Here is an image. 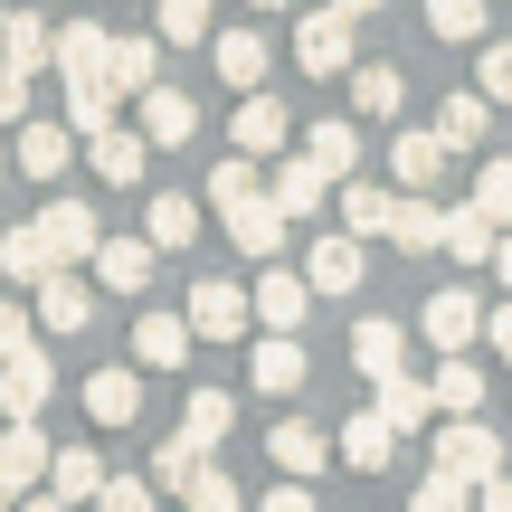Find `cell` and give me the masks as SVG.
<instances>
[{
	"label": "cell",
	"mask_w": 512,
	"mask_h": 512,
	"mask_svg": "<svg viewBox=\"0 0 512 512\" xmlns=\"http://www.w3.org/2000/svg\"><path fill=\"white\" fill-rule=\"evenodd\" d=\"M351 29H361V19H351L342 0L304 10V19H294V67H304V76H351Z\"/></svg>",
	"instance_id": "1"
},
{
	"label": "cell",
	"mask_w": 512,
	"mask_h": 512,
	"mask_svg": "<svg viewBox=\"0 0 512 512\" xmlns=\"http://www.w3.org/2000/svg\"><path fill=\"white\" fill-rule=\"evenodd\" d=\"M219 219H228V238H238V256H285V209H275V190L256 181V190H238V200H219Z\"/></svg>",
	"instance_id": "2"
},
{
	"label": "cell",
	"mask_w": 512,
	"mask_h": 512,
	"mask_svg": "<svg viewBox=\"0 0 512 512\" xmlns=\"http://www.w3.org/2000/svg\"><path fill=\"white\" fill-rule=\"evenodd\" d=\"M256 332H304V313H313V275L304 266H256Z\"/></svg>",
	"instance_id": "3"
},
{
	"label": "cell",
	"mask_w": 512,
	"mask_h": 512,
	"mask_svg": "<svg viewBox=\"0 0 512 512\" xmlns=\"http://www.w3.org/2000/svg\"><path fill=\"white\" fill-rule=\"evenodd\" d=\"M247 323H256L247 285H228V275H200V285H190V332H200V342H247Z\"/></svg>",
	"instance_id": "4"
},
{
	"label": "cell",
	"mask_w": 512,
	"mask_h": 512,
	"mask_svg": "<svg viewBox=\"0 0 512 512\" xmlns=\"http://www.w3.org/2000/svg\"><path fill=\"white\" fill-rule=\"evenodd\" d=\"M437 465H456L465 484H484V475H503V437L475 418V408H465V418H446V427H437Z\"/></svg>",
	"instance_id": "5"
},
{
	"label": "cell",
	"mask_w": 512,
	"mask_h": 512,
	"mask_svg": "<svg viewBox=\"0 0 512 512\" xmlns=\"http://www.w3.org/2000/svg\"><path fill=\"white\" fill-rule=\"evenodd\" d=\"M67 152H76V124H38V114L10 124V171H29V181H57Z\"/></svg>",
	"instance_id": "6"
},
{
	"label": "cell",
	"mask_w": 512,
	"mask_h": 512,
	"mask_svg": "<svg viewBox=\"0 0 512 512\" xmlns=\"http://www.w3.org/2000/svg\"><path fill=\"white\" fill-rule=\"evenodd\" d=\"M86 162H95V181H105V190H133V181H143V162H152V133L143 124H105V133H86Z\"/></svg>",
	"instance_id": "7"
},
{
	"label": "cell",
	"mask_w": 512,
	"mask_h": 512,
	"mask_svg": "<svg viewBox=\"0 0 512 512\" xmlns=\"http://www.w3.org/2000/svg\"><path fill=\"white\" fill-rule=\"evenodd\" d=\"M304 342H294V332H256L247 342V380L266 389V399H294V389H304Z\"/></svg>",
	"instance_id": "8"
},
{
	"label": "cell",
	"mask_w": 512,
	"mask_h": 512,
	"mask_svg": "<svg viewBox=\"0 0 512 512\" xmlns=\"http://www.w3.org/2000/svg\"><path fill=\"white\" fill-rule=\"evenodd\" d=\"M48 456L57 446L38 437V418H10V437H0V503H19L29 484H48Z\"/></svg>",
	"instance_id": "9"
},
{
	"label": "cell",
	"mask_w": 512,
	"mask_h": 512,
	"mask_svg": "<svg viewBox=\"0 0 512 512\" xmlns=\"http://www.w3.org/2000/svg\"><path fill=\"white\" fill-rule=\"evenodd\" d=\"M418 332H427V342H437V351H475V342H484V304H475V294H465V285H446V294H427Z\"/></svg>",
	"instance_id": "10"
},
{
	"label": "cell",
	"mask_w": 512,
	"mask_h": 512,
	"mask_svg": "<svg viewBox=\"0 0 512 512\" xmlns=\"http://www.w3.org/2000/svg\"><path fill=\"white\" fill-rule=\"evenodd\" d=\"M86 266H95V285H105V294H143L152 266H162V247H152V238H95Z\"/></svg>",
	"instance_id": "11"
},
{
	"label": "cell",
	"mask_w": 512,
	"mask_h": 512,
	"mask_svg": "<svg viewBox=\"0 0 512 512\" xmlns=\"http://www.w3.org/2000/svg\"><path fill=\"white\" fill-rule=\"evenodd\" d=\"M446 162H456V152H446V133H437V124L389 143V181H399V190H446Z\"/></svg>",
	"instance_id": "12"
},
{
	"label": "cell",
	"mask_w": 512,
	"mask_h": 512,
	"mask_svg": "<svg viewBox=\"0 0 512 512\" xmlns=\"http://www.w3.org/2000/svg\"><path fill=\"white\" fill-rule=\"evenodd\" d=\"M266 190H275V209H285V219H313V209L332 200V171L313 162V152H285V162L266 171Z\"/></svg>",
	"instance_id": "13"
},
{
	"label": "cell",
	"mask_w": 512,
	"mask_h": 512,
	"mask_svg": "<svg viewBox=\"0 0 512 512\" xmlns=\"http://www.w3.org/2000/svg\"><path fill=\"white\" fill-rule=\"evenodd\" d=\"M228 133H238V152H256V162H275V152L294 143V124H285V105H275L266 86H247V105L228 114Z\"/></svg>",
	"instance_id": "14"
},
{
	"label": "cell",
	"mask_w": 512,
	"mask_h": 512,
	"mask_svg": "<svg viewBox=\"0 0 512 512\" xmlns=\"http://www.w3.org/2000/svg\"><path fill=\"white\" fill-rule=\"evenodd\" d=\"M48 389H57L48 351H29V342H19L10 361H0V408H10V418H38V408H48Z\"/></svg>",
	"instance_id": "15"
},
{
	"label": "cell",
	"mask_w": 512,
	"mask_h": 512,
	"mask_svg": "<svg viewBox=\"0 0 512 512\" xmlns=\"http://www.w3.org/2000/svg\"><path fill=\"white\" fill-rule=\"evenodd\" d=\"M133 105H143V133H152V143H162V152H181L190 133H200V105H190L181 86H162V76H152V86L133 95Z\"/></svg>",
	"instance_id": "16"
},
{
	"label": "cell",
	"mask_w": 512,
	"mask_h": 512,
	"mask_svg": "<svg viewBox=\"0 0 512 512\" xmlns=\"http://www.w3.org/2000/svg\"><path fill=\"white\" fill-rule=\"evenodd\" d=\"M38 323H48V332H86V323H95V285H86L76 266L38 275Z\"/></svg>",
	"instance_id": "17"
},
{
	"label": "cell",
	"mask_w": 512,
	"mask_h": 512,
	"mask_svg": "<svg viewBox=\"0 0 512 512\" xmlns=\"http://www.w3.org/2000/svg\"><path fill=\"white\" fill-rule=\"evenodd\" d=\"M38 238L57 247V266H86L105 228H95V209H86V200H48V209H38Z\"/></svg>",
	"instance_id": "18"
},
{
	"label": "cell",
	"mask_w": 512,
	"mask_h": 512,
	"mask_svg": "<svg viewBox=\"0 0 512 512\" xmlns=\"http://www.w3.org/2000/svg\"><path fill=\"white\" fill-rule=\"evenodd\" d=\"M361 247H370V238H351V228L313 238V247H304V275H313V294H351V285H361Z\"/></svg>",
	"instance_id": "19"
},
{
	"label": "cell",
	"mask_w": 512,
	"mask_h": 512,
	"mask_svg": "<svg viewBox=\"0 0 512 512\" xmlns=\"http://www.w3.org/2000/svg\"><path fill=\"white\" fill-rule=\"evenodd\" d=\"M190 342H200L190 313H143V323H133V361H143V370H181Z\"/></svg>",
	"instance_id": "20"
},
{
	"label": "cell",
	"mask_w": 512,
	"mask_h": 512,
	"mask_svg": "<svg viewBox=\"0 0 512 512\" xmlns=\"http://www.w3.org/2000/svg\"><path fill=\"white\" fill-rule=\"evenodd\" d=\"M86 418L95 427H133V418H143V361H133V370H95V380H86Z\"/></svg>",
	"instance_id": "21"
},
{
	"label": "cell",
	"mask_w": 512,
	"mask_h": 512,
	"mask_svg": "<svg viewBox=\"0 0 512 512\" xmlns=\"http://www.w3.org/2000/svg\"><path fill=\"white\" fill-rule=\"evenodd\" d=\"M0 57H10L19 76L57 67V19H38V10H10V19H0Z\"/></svg>",
	"instance_id": "22"
},
{
	"label": "cell",
	"mask_w": 512,
	"mask_h": 512,
	"mask_svg": "<svg viewBox=\"0 0 512 512\" xmlns=\"http://www.w3.org/2000/svg\"><path fill=\"white\" fill-rule=\"evenodd\" d=\"M209 57H219V76L247 95V86H266V57L275 48H266V29H209Z\"/></svg>",
	"instance_id": "23"
},
{
	"label": "cell",
	"mask_w": 512,
	"mask_h": 512,
	"mask_svg": "<svg viewBox=\"0 0 512 512\" xmlns=\"http://www.w3.org/2000/svg\"><path fill=\"white\" fill-rule=\"evenodd\" d=\"M114 114H124V86H114V76H67V124H76V143L105 133Z\"/></svg>",
	"instance_id": "24"
},
{
	"label": "cell",
	"mask_w": 512,
	"mask_h": 512,
	"mask_svg": "<svg viewBox=\"0 0 512 512\" xmlns=\"http://www.w3.org/2000/svg\"><path fill=\"white\" fill-rule=\"evenodd\" d=\"M389 456H399V427H389V418H380V399H370L361 418L342 427V465H361V475H380Z\"/></svg>",
	"instance_id": "25"
},
{
	"label": "cell",
	"mask_w": 512,
	"mask_h": 512,
	"mask_svg": "<svg viewBox=\"0 0 512 512\" xmlns=\"http://www.w3.org/2000/svg\"><path fill=\"white\" fill-rule=\"evenodd\" d=\"M484 124H494V95H484V86H465V95H446V105H437L446 152H484Z\"/></svg>",
	"instance_id": "26"
},
{
	"label": "cell",
	"mask_w": 512,
	"mask_h": 512,
	"mask_svg": "<svg viewBox=\"0 0 512 512\" xmlns=\"http://www.w3.org/2000/svg\"><path fill=\"white\" fill-rule=\"evenodd\" d=\"M143 238L162 256H190V238H200V200H181V190H162V200L143 209Z\"/></svg>",
	"instance_id": "27"
},
{
	"label": "cell",
	"mask_w": 512,
	"mask_h": 512,
	"mask_svg": "<svg viewBox=\"0 0 512 512\" xmlns=\"http://www.w3.org/2000/svg\"><path fill=\"white\" fill-rule=\"evenodd\" d=\"M389 238H399L408 256H437V247H446V209L427 200V190H399V219H389Z\"/></svg>",
	"instance_id": "28"
},
{
	"label": "cell",
	"mask_w": 512,
	"mask_h": 512,
	"mask_svg": "<svg viewBox=\"0 0 512 512\" xmlns=\"http://www.w3.org/2000/svg\"><path fill=\"white\" fill-rule=\"evenodd\" d=\"M105 57H114L105 19H67V29H57V67H67V76H105Z\"/></svg>",
	"instance_id": "29"
},
{
	"label": "cell",
	"mask_w": 512,
	"mask_h": 512,
	"mask_svg": "<svg viewBox=\"0 0 512 512\" xmlns=\"http://www.w3.org/2000/svg\"><path fill=\"white\" fill-rule=\"evenodd\" d=\"M389 219H399V190H380V181H342V228H351V238H389Z\"/></svg>",
	"instance_id": "30"
},
{
	"label": "cell",
	"mask_w": 512,
	"mask_h": 512,
	"mask_svg": "<svg viewBox=\"0 0 512 512\" xmlns=\"http://www.w3.org/2000/svg\"><path fill=\"white\" fill-rule=\"evenodd\" d=\"M266 446H275V465H285V475H323V465H332V437H323L313 418H285Z\"/></svg>",
	"instance_id": "31"
},
{
	"label": "cell",
	"mask_w": 512,
	"mask_h": 512,
	"mask_svg": "<svg viewBox=\"0 0 512 512\" xmlns=\"http://www.w3.org/2000/svg\"><path fill=\"white\" fill-rule=\"evenodd\" d=\"M370 389H380V418L399 427V437L437 418V389H427V380H408V370H389V380H370Z\"/></svg>",
	"instance_id": "32"
},
{
	"label": "cell",
	"mask_w": 512,
	"mask_h": 512,
	"mask_svg": "<svg viewBox=\"0 0 512 512\" xmlns=\"http://www.w3.org/2000/svg\"><path fill=\"white\" fill-rule=\"evenodd\" d=\"M95 484H105L95 446H57L48 456V503H95Z\"/></svg>",
	"instance_id": "33"
},
{
	"label": "cell",
	"mask_w": 512,
	"mask_h": 512,
	"mask_svg": "<svg viewBox=\"0 0 512 512\" xmlns=\"http://www.w3.org/2000/svg\"><path fill=\"white\" fill-rule=\"evenodd\" d=\"M437 418H465V408H484V370L465 361V351H437Z\"/></svg>",
	"instance_id": "34"
},
{
	"label": "cell",
	"mask_w": 512,
	"mask_h": 512,
	"mask_svg": "<svg viewBox=\"0 0 512 512\" xmlns=\"http://www.w3.org/2000/svg\"><path fill=\"white\" fill-rule=\"evenodd\" d=\"M0 275H10V285H38V275H57V247L38 238V219H19L10 238H0Z\"/></svg>",
	"instance_id": "35"
},
{
	"label": "cell",
	"mask_w": 512,
	"mask_h": 512,
	"mask_svg": "<svg viewBox=\"0 0 512 512\" xmlns=\"http://www.w3.org/2000/svg\"><path fill=\"white\" fill-rule=\"evenodd\" d=\"M105 76H114V86H124V95H143L152 86V76H162V29H133V38H114V57H105Z\"/></svg>",
	"instance_id": "36"
},
{
	"label": "cell",
	"mask_w": 512,
	"mask_h": 512,
	"mask_svg": "<svg viewBox=\"0 0 512 512\" xmlns=\"http://www.w3.org/2000/svg\"><path fill=\"white\" fill-rule=\"evenodd\" d=\"M304 152H313V162L332 171V181H351V171H361V124H342V114H323V124L304 133Z\"/></svg>",
	"instance_id": "37"
},
{
	"label": "cell",
	"mask_w": 512,
	"mask_h": 512,
	"mask_svg": "<svg viewBox=\"0 0 512 512\" xmlns=\"http://www.w3.org/2000/svg\"><path fill=\"white\" fill-rule=\"evenodd\" d=\"M351 361H361V380H389V370L408 361V332H399V323H380V313H370V323L351 332Z\"/></svg>",
	"instance_id": "38"
},
{
	"label": "cell",
	"mask_w": 512,
	"mask_h": 512,
	"mask_svg": "<svg viewBox=\"0 0 512 512\" xmlns=\"http://www.w3.org/2000/svg\"><path fill=\"white\" fill-rule=\"evenodd\" d=\"M494 238H503V228L484 219L475 200H465V209H446V256H456V266H494Z\"/></svg>",
	"instance_id": "39"
},
{
	"label": "cell",
	"mask_w": 512,
	"mask_h": 512,
	"mask_svg": "<svg viewBox=\"0 0 512 512\" xmlns=\"http://www.w3.org/2000/svg\"><path fill=\"white\" fill-rule=\"evenodd\" d=\"M190 437H200V446H219L228 437V427H238V399H228V389H190Z\"/></svg>",
	"instance_id": "40"
},
{
	"label": "cell",
	"mask_w": 512,
	"mask_h": 512,
	"mask_svg": "<svg viewBox=\"0 0 512 512\" xmlns=\"http://www.w3.org/2000/svg\"><path fill=\"white\" fill-rule=\"evenodd\" d=\"M427 29L456 38V48H475L484 38V0H427Z\"/></svg>",
	"instance_id": "41"
},
{
	"label": "cell",
	"mask_w": 512,
	"mask_h": 512,
	"mask_svg": "<svg viewBox=\"0 0 512 512\" xmlns=\"http://www.w3.org/2000/svg\"><path fill=\"white\" fill-rule=\"evenodd\" d=\"M200 456H209V446L190 437V427H181V437H162V456H152V484H171V494H181V484L200 475Z\"/></svg>",
	"instance_id": "42"
},
{
	"label": "cell",
	"mask_w": 512,
	"mask_h": 512,
	"mask_svg": "<svg viewBox=\"0 0 512 512\" xmlns=\"http://www.w3.org/2000/svg\"><path fill=\"white\" fill-rule=\"evenodd\" d=\"M399 67H351V105H361V114H399Z\"/></svg>",
	"instance_id": "43"
},
{
	"label": "cell",
	"mask_w": 512,
	"mask_h": 512,
	"mask_svg": "<svg viewBox=\"0 0 512 512\" xmlns=\"http://www.w3.org/2000/svg\"><path fill=\"white\" fill-rule=\"evenodd\" d=\"M181 503H200V512H238V475H228V465H209V456H200V475L181 484Z\"/></svg>",
	"instance_id": "44"
},
{
	"label": "cell",
	"mask_w": 512,
	"mask_h": 512,
	"mask_svg": "<svg viewBox=\"0 0 512 512\" xmlns=\"http://www.w3.org/2000/svg\"><path fill=\"white\" fill-rule=\"evenodd\" d=\"M152 29H162L171 48H200V38H209V0H162V19H152Z\"/></svg>",
	"instance_id": "45"
},
{
	"label": "cell",
	"mask_w": 512,
	"mask_h": 512,
	"mask_svg": "<svg viewBox=\"0 0 512 512\" xmlns=\"http://www.w3.org/2000/svg\"><path fill=\"white\" fill-rule=\"evenodd\" d=\"M408 503H418V512H456V503H475V484H465L456 465H427V484H418Z\"/></svg>",
	"instance_id": "46"
},
{
	"label": "cell",
	"mask_w": 512,
	"mask_h": 512,
	"mask_svg": "<svg viewBox=\"0 0 512 512\" xmlns=\"http://www.w3.org/2000/svg\"><path fill=\"white\" fill-rule=\"evenodd\" d=\"M475 209H484L494 228H512V162H484V171H475Z\"/></svg>",
	"instance_id": "47"
},
{
	"label": "cell",
	"mask_w": 512,
	"mask_h": 512,
	"mask_svg": "<svg viewBox=\"0 0 512 512\" xmlns=\"http://www.w3.org/2000/svg\"><path fill=\"white\" fill-rule=\"evenodd\" d=\"M475 86L494 95V105H512V38H494V48H484V67H475Z\"/></svg>",
	"instance_id": "48"
},
{
	"label": "cell",
	"mask_w": 512,
	"mask_h": 512,
	"mask_svg": "<svg viewBox=\"0 0 512 512\" xmlns=\"http://www.w3.org/2000/svg\"><path fill=\"white\" fill-rule=\"evenodd\" d=\"M95 503H105V512H143L152 484H143V475H105V484H95Z\"/></svg>",
	"instance_id": "49"
},
{
	"label": "cell",
	"mask_w": 512,
	"mask_h": 512,
	"mask_svg": "<svg viewBox=\"0 0 512 512\" xmlns=\"http://www.w3.org/2000/svg\"><path fill=\"white\" fill-rule=\"evenodd\" d=\"M19 114H29V76H19V67H10V57H0V133H10V124H19Z\"/></svg>",
	"instance_id": "50"
},
{
	"label": "cell",
	"mask_w": 512,
	"mask_h": 512,
	"mask_svg": "<svg viewBox=\"0 0 512 512\" xmlns=\"http://www.w3.org/2000/svg\"><path fill=\"white\" fill-rule=\"evenodd\" d=\"M19 342H29V304H0V361H10Z\"/></svg>",
	"instance_id": "51"
},
{
	"label": "cell",
	"mask_w": 512,
	"mask_h": 512,
	"mask_svg": "<svg viewBox=\"0 0 512 512\" xmlns=\"http://www.w3.org/2000/svg\"><path fill=\"white\" fill-rule=\"evenodd\" d=\"M266 512H313V484H304V475H294V484H275Z\"/></svg>",
	"instance_id": "52"
},
{
	"label": "cell",
	"mask_w": 512,
	"mask_h": 512,
	"mask_svg": "<svg viewBox=\"0 0 512 512\" xmlns=\"http://www.w3.org/2000/svg\"><path fill=\"white\" fill-rule=\"evenodd\" d=\"M484 342H494L503 361H512V304H494V313H484Z\"/></svg>",
	"instance_id": "53"
},
{
	"label": "cell",
	"mask_w": 512,
	"mask_h": 512,
	"mask_svg": "<svg viewBox=\"0 0 512 512\" xmlns=\"http://www.w3.org/2000/svg\"><path fill=\"white\" fill-rule=\"evenodd\" d=\"M475 503H494V512H512V484H503V475H484V484H475Z\"/></svg>",
	"instance_id": "54"
},
{
	"label": "cell",
	"mask_w": 512,
	"mask_h": 512,
	"mask_svg": "<svg viewBox=\"0 0 512 512\" xmlns=\"http://www.w3.org/2000/svg\"><path fill=\"white\" fill-rule=\"evenodd\" d=\"M494 275H503V285H512V228H503V238H494Z\"/></svg>",
	"instance_id": "55"
},
{
	"label": "cell",
	"mask_w": 512,
	"mask_h": 512,
	"mask_svg": "<svg viewBox=\"0 0 512 512\" xmlns=\"http://www.w3.org/2000/svg\"><path fill=\"white\" fill-rule=\"evenodd\" d=\"M342 10H351V19H380V10H389V0H342Z\"/></svg>",
	"instance_id": "56"
},
{
	"label": "cell",
	"mask_w": 512,
	"mask_h": 512,
	"mask_svg": "<svg viewBox=\"0 0 512 512\" xmlns=\"http://www.w3.org/2000/svg\"><path fill=\"white\" fill-rule=\"evenodd\" d=\"M247 10H285V0H247Z\"/></svg>",
	"instance_id": "57"
},
{
	"label": "cell",
	"mask_w": 512,
	"mask_h": 512,
	"mask_svg": "<svg viewBox=\"0 0 512 512\" xmlns=\"http://www.w3.org/2000/svg\"><path fill=\"white\" fill-rule=\"evenodd\" d=\"M0 181H10V143H0Z\"/></svg>",
	"instance_id": "58"
},
{
	"label": "cell",
	"mask_w": 512,
	"mask_h": 512,
	"mask_svg": "<svg viewBox=\"0 0 512 512\" xmlns=\"http://www.w3.org/2000/svg\"><path fill=\"white\" fill-rule=\"evenodd\" d=\"M209 10H219V0H209Z\"/></svg>",
	"instance_id": "59"
},
{
	"label": "cell",
	"mask_w": 512,
	"mask_h": 512,
	"mask_svg": "<svg viewBox=\"0 0 512 512\" xmlns=\"http://www.w3.org/2000/svg\"><path fill=\"white\" fill-rule=\"evenodd\" d=\"M0 19H10V10H0Z\"/></svg>",
	"instance_id": "60"
}]
</instances>
